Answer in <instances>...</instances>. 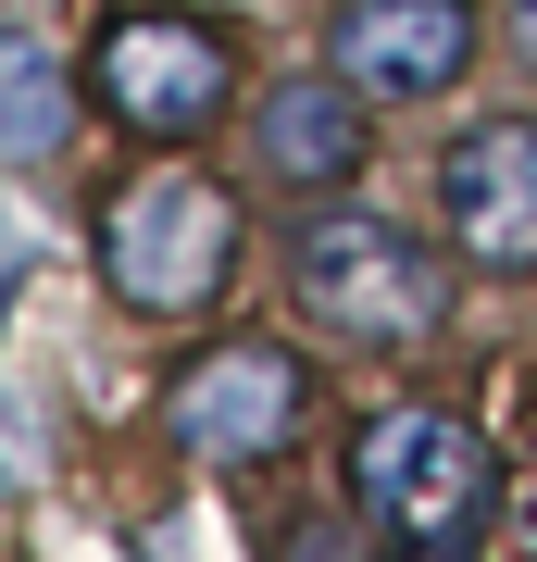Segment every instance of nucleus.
I'll use <instances>...</instances> for the list:
<instances>
[{
	"label": "nucleus",
	"mask_w": 537,
	"mask_h": 562,
	"mask_svg": "<svg viewBox=\"0 0 537 562\" xmlns=\"http://www.w3.org/2000/svg\"><path fill=\"white\" fill-rule=\"evenodd\" d=\"M238 276V188H213L200 162H138L100 201V288L150 325H188Z\"/></svg>",
	"instance_id": "obj_1"
},
{
	"label": "nucleus",
	"mask_w": 537,
	"mask_h": 562,
	"mask_svg": "<svg viewBox=\"0 0 537 562\" xmlns=\"http://www.w3.org/2000/svg\"><path fill=\"white\" fill-rule=\"evenodd\" d=\"M350 513L400 550H476L500 513V450L438 401H400L350 425Z\"/></svg>",
	"instance_id": "obj_2"
},
{
	"label": "nucleus",
	"mask_w": 537,
	"mask_h": 562,
	"mask_svg": "<svg viewBox=\"0 0 537 562\" xmlns=\"http://www.w3.org/2000/svg\"><path fill=\"white\" fill-rule=\"evenodd\" d=\"M288 288L362 350H400L450 313V262H425V238L388 213H313L288 238Z\"/></svg>",
	"instance_id": "obj_3"
},
{
	"label": "nucleus",
	"mask_w": 537,
	"mask_h": 562,
	"mask_svg": "<svg viewBox=\"0 0 537 562\" xmlns=\"http://www.w3.org/2000/svg\"><path fill=\"white\" fill-rule=\"evenodd\" d=\"M88 101L113 113L125 138L188 150L200 125L238 101V50H225V25H200V13H113L88 38Z\"/></svg>",
	"instance_id": "obj_4"
},
{
	"label": "nucleus",
	"mask_w": 537,
	"mask_h": 562,
	"mask_svg": "<svg viewBox=\"0 0 537 562\" xmlns=\"http://www.w3.org/2000/svg\"><path fill=\"white\" fill-rule=\"evenodd\" d=\"M163 425H176V450L188 462H276L300 425H313V362L276 350V338H225V350H200L176 387H163Z\"/></svg>",
	"instance_id": "obj_5"
},
{
	"label": "nucleus",
	"mask_w": 537,
	"mask_h": 562,
	"mask_svg": "<svg viewBox=\"0 0 537 562\" xmlns=\"http://www.w3.org/2000/svg\"><path fill=\"white\" fill-rule=\"evenodd\" d=\"M438 225L476 276H537V113H476L438 150Z\"/></svg>",
	"instance_id": "obj_6"
},
{
	"label": "nucleus",
	"mask_w": 537,
	"mask_h": 562,
	"mask_svg": "<svg viewBox=\"0 0 537 562\" xmlns=\"http://www.w3.org/2000/svg\"><path fill=\"white\" fill-rule=\"evenodd\" d=\"M325 63H338V76H350L376 113L438 101L462 63H476V0H338Z\"/></svg>",
	"instance_id": "obj_7"
},
{
	"label": "nucleus",
	"mask_w": 537,
	"mask_h": 562,
	"mask_svg": "<svg viewBox=\"0 0 537 562\" xmlns=\"http://www.w3.org/2000/svg\"><path fill=\"white\" fill-rule=\"evenodd\" d=\"M362 150H376V125H362V88L338 76V63H325V76H276L250 101V162H262V188H288V201L350 188Z\"/></svg>",
	"instance_id": "obj_8"
},
{
	"label": "nucleus",
	"mask_w": 537,
	"mask_h": 562,
	"mask_svg": "<svg viewBox=\"0 0 537 562\" xmlns=\"http://www.w3.org/2000/svg\"><path fill=\"white\" fill-rule=\"evenodd\" d=\"M0 138H13V150H51V63L38 50H0Z\"/></svg>",
	"instance_id": "obj_9"
},
{
	"label": "nucleus",
	"mask_w": 537,
	"mask_h": 562,
	"mask_svg": "<svg viewBox=\"0 0 537 562\" xmlns=\"http://www.w3.org/2000/svg\"><path fill=\"white\" fill-rule=\"evenodd\" d=\"M513 50H525V76H537V0H513Z\"/></svg>",
	"instance_id": "obj_10"
}]
</instances>
